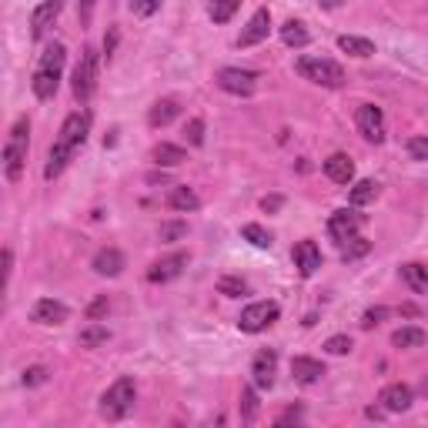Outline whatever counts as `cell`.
<instances>
[{
    "mask_svg": "<svg viewBox=\"0 0 428 428\" xmlns=\"http://www.w3.org/2000/svg\"><path fill=\"white\" fill-rule=\"evenodd\" d=\"M64 60H67L64 44H51V47L44 51L41 64H37V71H34V80H30V87H34V94H37L41 101H47V98H54V94H57V84H60Z\"/></svg>",
    "mask_w": 428,
    "mask_h": 428,
    "instance_id": "6da1fadb",
    "label": "cell"
},
{
    "mask_svg": "<svg viewBox=\"0 0 428 428\" xmlns=\"http://www.w3.org/2000/svg\"><path fill=\"white\" fill-rule=\"evenodd\" d=\"M134 398H137L134 378H117V381L101 395V418H107V422H121L127 412L134 408Z\"/></svg>",
    "mask_w": 428,
    "mask_h": 428,
    "instance_id": "7a4b0ae2",
    "label": "cell"
},
{
    "mask_svg": "<svg viewBox=\"0 0 428 428\" xmlns=\"http://www.w3.org/2000/svg\"><path fill=\"white\" fill-rule=\"evenodd\" d=\"M295 71L311 80V84H322V87H341L345 84V71L335 64V60H325V57H298Z\"/></svg>",
    "mask_w": 428,
    "mask_h": 428,
    "instance_id": "3957f363",
    "label": "cell"
},
{
    "mask_svg": "<svg viewBox=\"0 0 428 428\" xmlns=\"http://www.w3.org/2000/svg\"><path fill=\"white\" fill-rule=\"evenodd\" d=\"M27 117H21L17 124L10 127V141L3 144V168H7V177L10 181H17L21 171H24V161H27Z\"/></svg>",
    "mask_w": 428,
    "mask_h": 428,
    "instance_id": "277c9868",
    "label": "cell"
},
{
    "mask_svg": "<svg viewBox=\"0 0 428 428\" xmlns=\"http://www.w3.org/2000/svg\"><path fill=\"white\" fill-rule=\"evenodd\" d=\"M278 315H281V308H278L275 302H254V304H248V308L241 311L238 328L248 331V335H258V331H264L268 325H275Z\"/></svg>",
    "mask_w": 428,
    "mask_h": 428,
    "instance_id": "5b68a950",
    "label": "cell"
},
{
    "mask_svg": "<svg viewBox=\"0 0 428 428\" xmlns=\"http://www.w3.org/2000/svg\"><path fill=\"white\" fill-rule=\"evenodd\" d=\"M94 80H98V54L87 47L84 57H80V64L74 67V98L80 104L94 94Z\"/></svg>",
    "mask_w": 428,
    "mask_h": 428,
    "instance_id": "8992f818",
    "label": "cell"
},
{
    "mask_svg": "<svg viewBox=\"0 0 428 428\" xmlns=\"http://www.w3.org/2000/svg\"><path fill=\"white\" fill-rule=\"evenodd\" d=\"M218 87L227 91V94H238V98H248L254 94V87H258V74L254 71H241V67H225V71H218Z\"/></svg>",
    "mask_w": 428,
    "mask_h": 428,
    "instance_id": "52a82bcc",
    "label": "cell"
},
{
    "mask_svg": "<svg viewBox=\"0 0 428 428\" xmlns=\"http://www.w3.org/2000/svg\"><path fill=\"white\" fill-rule=\"evenodd\" d=\"M354 121H358V131L365 134V141H372V144H381V141H385V114H381V107L361 104L358 114H354Z\"/></svg>",
    "mask_w": 428,
    "mask_h": 428,
    "instance_id": "ba28073f",
    "label": "cell"
},
{
    "mask_svg": "<svg viewBox=\"0 0 428 428\" xmlns=\"http://www.w3.org/2000/svg\"><path fill=\"white\" fill-rule=\"evenodd\" d=\"M361 225H365V218L354 214V211H348V207H341V211H335V214L328 218V231H331V238H338L341 245H345L348 238H354Z\"/></svg>",
    "mask_w": 428,
    "mask_h": 428,
    "instance_id": "9c48e42d",
    "label": "cell"
},
{
    "mask_svg": "<svg viewBox=\"0 0 428 428\" xmlns=\"http://www.w3.org/2000/svg\"><path fill=\"white\" fill-rule=\"evenodd\" d=\"M87 131H91V114H80V111H77V114H71V117L64 121V127H60V137H57V141L77 151V148L87 141Z\"/></svg>",
    "mask_w": 428,
    "mask_h": 428,
    "instance_id": "30bf717a",
    "label": "cell"
},
{
    "mask_svg": "<svg viewBox=\"0 0 428 428\" xmlns=\"http://www.w3.org/2000/svg\"><path fill=\"white\" fill-rule=\"evenodd\" d=\"M184 264H188V254H184V251L168 254V258H161V261H154V264H151V271H148V281H154V284L174 281V278L184 271Z\"/></svg>",
    "mask_w": 428,
    "mask_h": 428,
    "instance_id": "8fae6325",
    "label": "cell"
},
{
    "mask_svg": "<svg viewBox=\"0 0 428 428\" xmlns=\"http://www.w3.org/2000/svg\"><path fill=\"white\" fill-rule=\"evenodd\" d=\"M268 30H271V14L261 7V10H254V17L248 21V27L241 30L238 47H254V44H261V41L268 37Z\"/></svg>",
    "mask_w": 428,
    "mask_h": 428,
    "instance_id": "7c38bea8",
    "label": "cell"
},
{
    "mask_svg": "<svg viewBox=\"0 0 428 428\" xmlns=\"http://www.w3.org/2000/svg\"><path fill=\"white\" fill-rule=\"evenodd\" d=\"M275 368H278V354L271 352V348H261L251 361L254 385H258V388H271V385H275Z\"/></svg>",
    "mask_w": 428,
    "mask_h": 428,
    "instance_id": "4fadbf2b",
    "label": "cell"
},
{
    "mask_svg": "<svg viewBox=\"0 0 428 428\" xmlns=\"http://www.w3.org/2000/svg\"><path fill=\"white\" fill-rule=\"evenodd\" d=\"M67 304L64 302H54V298H41V302L34 304V311H30V318L37 322V325H64L67 322Z\"/></svg>",
    "mask_w": 428,
    "mask_h": 428,
    "instance_id": "5bb4252c",
    "label": "cell"
},
{
    "mask_svg": "<svg viewBox=\"0 0 428 428\" xmlns=\"http://www.w3.org/2000/svg\"><path fill=\"white\" fill-rule=\"evenodd\" d=\"M412 388L402 385V381H392V385H385L381 388V395H378V402L385 405V412H408L412 408Z\"/></svg>",
    "mask_w": 428,
    "mask_h": 428,
    "instance_id": "9a60e30c",
    "label": "cell"
},
{
    "mask_svg": "<svg viewBox=\"0 0 428 428\" xmlns=\"http://www.w3.org/2000/svg\"><path fill=\"white\" fill-rule=\"evenodd\" d=\"M295 268L302 271V278H311L322 268V248L315 241H298L295 245Z\"/></svg>",
    "mask_w": 428,
    "mask_h": 428,
    "instance_id": "2e32d148",
    "label": "cell"
},
{
    "mask_svg": "<svg viewBox=\"0 0 428 428\" xmlns=\"http://www.w3.org/2000/svg\"><path fill=\"white\" fill-rule=\"evenodd\" d=\"M94 271L101 278H117L124 271V254L117 251V248H101V251L94 254Z\"/></svg>",
    "mask_w": 428,
    "mask_h": 428,
    "instance_id": "e0dca14e",
    "label": "cell"
},
{
    "mask_svg": "<svg viewBox=\"0 0 428 428\" xmlns=\"http://www.w3.org/2000/svg\"><path fill=\"white\" fill-rule=\"evenodd\" d=\"M291 375L298 378L302 385H315L318 378L325 375V365H322L318 358H308V354H298V358H291Z\"/></svg>",
    "mask_w": 428,
    "mask_h": 428,
    "instance_id": "ac0fdd59",
    "label": "cell"
},
{
    "mask_svg": "<svg viewBox=\"0 0 428 428\" xmlns=\"http://www.w3.org/2000/svg\"><path fill=\"white\" fill-rule=\"evenodd\" d=\"M325 174L335 181V184H348L354 177V164L348 154H331L325 161Z\"/></svg>",
    "mask_w": 428,
    "mask_h": 428,
    "instance_id": "d6986e66",
    "label": "cell"
},
{
    "mask_svg": "<svg viewBox=\"0 0 428 428\" xmlns=\"http://www.w3.org/2000/svg\"><path fill=\"white\" fill-rule=\"evenodd\" d=\"M60 7H64V0H44V3L30 14V34H34V37H41V34H44V27H47L54 17L60 14Z\"/></svg>",
    "mask_w": 428,
    "mask_h": 428,
    "instance_id": "ffe728a7",
    "label": "cell"
},
{
    "mask_svg": "<svg viewBox=\"0 0 428 428\" xmlns=\"http://www.w3.org/2000/svg\"><path fill=\"white\" fill-rule=\"evenodd\" d=\"M71 157H74V148H67V144H60V141H57V144L51 148L47 168H44V177H47V181H54V177L67 168V161H71Z\"/></svg>",
    "mask_w": 428,
    "mask_h": 428,
    "instance_id": "44dd1931",
    "label": "cell"
},
{
    "mask_svg": "<svg viewBox=\"0 0 428 428\" xmlns=\"http://www.w3.org/2000/svg\"><path fill=\"white\" fill-rule=\"evenodd\" d=\"M151 157L161 164V168H177V164H184L188 161V154L184 148H177V144H168V141H161L157 148L151 151Z\"/></svg>",
    "mask_w": 428,
    "mask_h": 428,
    "instance_id": "7402d4cb",
    "label": "cell"
},
{
    "mask_svg": "<svg viewBox=\"0 0 428 428\" xmlns=\"http://www.w3.org/2000/svg\"><path fill=\"white\" fill-rule=\"evenodd\" d=\"M402 278H405V284H408L412 291H428V268L425 264H418V261L402 264Z\"/></svg>",
    "mask_w": 428,
    "mask_h": 428,
    "instance_id": "603a6c76",
    "label": "cell"
},
{
    "mask_svg": "<svg viewBox=\"0 0 428 428\" xmlns=\"http://www.w3.org/2000/svg\"><path fill=\"white\" fill-rule=\"evenodd\" d=\"M338 47L345 54H352V57H372V54H375V44H372L368 37H352V34L338 37Z\"/></svg>",
    "mask_w": 428,
    "mask_h": 428,
    "instance_id": "cb8c5ba5",
    "label": "cell"
},
{
    "mask_svg": "<svg viewBox=\"0 0 428 428\" xmlns=\"http://www.w3.org/2000/svg\"><path fill=\"white\" fill-rule=\"evenodd\" d=\"M177 117V104L174 101H157L148 114V124L151 127H168Z\"/></svg>",
    "mask_w": 428,
    "mask_h": 428,
    "instance_id": "d4e9b609",
    "label": "cell"
},
{
    "mask_svg": "<svg viewBox=\"0 0 428 428\" xmlns=\"http://www.w3.org/2000/svg\"><path fill=\"white\" fill-rule=\"evenodd\" d=\"M168 201H171V207H174V211H184V214H188V211H198V207H201V198H198V194H194L191 188H174Z\"/></svg>",
    "mask_w": 428,
    "mask_h": 428,
    "instance_id": "484cf974",
    "label": "cell"
},
{
    "mask_svg": "<svg viewBox=\"0 0 428 428\" xmlns=\"http://www.w3.org/2000/svg\"><path fill=\"white\" fill-rule=\"evenodd\" d=\"M281 41H284L288 47H304V44L311 41V34L304 30L302 21H288V24L281 27Z\"/></svg>",
    "mask_w": 428,
    "mask_h": 428,
    "instance_id": "4316f807",
    "label": "cell"
},
{
    "mask_svg": "<svg viewBox=\"0 0 428 428\" xmlns=\"http://www.w3.org/2000/svg\"><path fill=\"white\" fill-rule=\"evenodd\" d=\"M392 345L395 348H418V345H425V331L422 328H398L392 335Z\"/></svg>",
    "mask_w": 428,
    "mask_h": 428,
    "instance_id": "83f0119b",
    "label": "cell"
},
{
    "mask_svg": "<svg viewBox=\"0 0 428 428\" xmlns=\"http://www.w3.org/2000/svg\"><path fill=\"white\" fill-rule=\"evenodd\" d=\"M107 338H111V331H107L104 325H98V322H91V325L77 335V341H80L84 348H98V345H104Z\"/></svg>",
    "mask_w": 428,
    "mask_h": 428,
    "instance_id": "f1b7e54d",
    "label": "cell"
},
{
    "mask_svg": "<svg viewBox=\"0 0 428 428\" xmlns=\"http://www.w3.org/2000/svg\"><path fill=\"white\" fill-rule=\"evenodd\" d=\"M238 7H241V0H214V3L207 7V14H211L214 24H227V21L238 14Z\"/></svg>",
    "mask_w": 428,
    "mask_h": 428,
    "instance_id": "f546056e",
    "label": "cell"
},
{
    "mask_svg": "<svg viewBox=\"0 0 428 428\" xmlns=\"http://www.w3.org/2000/svg\"><path fill=\"white\" fill-rule=\"evenodd\" d=\"M378 198V184L375 181H358L352 188V194H348V201L354 204V207H361V204H372Z\"/></svg>",
    "mask_w": 428,
    "mask_h": 428,
    "instance_id": "4dcf8cb0",
    "label": "cell"
},
{
    "mask_svg": "<svg viewBox=\"0 0 428 428\" xmlns=\"http://www.w3.org/2000/svg\"><path fill=\"white\" fill-rule=\"evenodd\" d=\"M241 238L251 241L254 248H271V234H268L261 225H245L241 227Z\"/></svg>",
    "mask_w": 428,
    "mask_h": 428,
    "instance_id": "1f68e13d",
    "label": "cell"
},
{
    "mask_svg": "<svg viewBox=\"0 0 428 428\" xmlns=\"http://www.w3.org/2000/svg\"><path fill=\"white\" fill-rule=\"evenodd\" d=\"M372 251V241H365V238H358V234H354V238H348V241H345V261H354V258H365V254Z\"/></svg>",
    "mask_w": 428,
    "mask_h": 428,
    "instance_id": "d6a6232c",
    "label": "cell"
},
{
    "mask_svg": "<svg viewBox=\"0 0 428 428\" xmlns=\"http://www.w3.org/2000/svg\"><path fill=\"white\" fill-rule=\"evenodd\" d=\"M258 418V392L245 388L241 392V422H254Z\"/></svg>",
    "mask_w": 428,
    "mask_h": 428,
    "instance_id": "836d02e7",
    "label": "cell"
},
{
    "mask_svg": "<svg viewBox=\"0 0 428 428\" xmlns=\"http://www.w3.org/2000/svg\"><path fill=\"white\" fill-rule=\"evenodd\" d=\"M218 291L227 295V298H241V295L248 291V284H245L241 278H221V281H218Z\"/></svg>",
    "mask_w": 428,
    "mask_h": 428,
    "instance_id": "e575fe53",
    "label": "cell"
},
{
    "mask_svg": "<svg viewBox=\"0 0 428 428\" xmlns=\"http://www.w3.org/2000/svg\"><path fill=\"white\" fill-rule=\"evenodd\" d=\"M184 137H188V144L201 148V144H204V121H201V117H191V121L184 124Z\"/></svg>",
    "mask_w": 428,
    "mask_h": 428,
    "instance_id": "d590c367",
    "label": "cell"
},
{
    "mask_svg": "<svg viewBox=\"0 0 428 428\" xmlns=\"http://www.w3.org/2000/svg\"><path fill=\"white\" fill-rule=\"evenodd\" d=\"M352 348H354V345H352V338H348V335H331V338L325 341V352L328 354H348Z\"/></svg>",
    "mask_w": 428,
    "mask_h": 428,
    "instance_id": "8d00e7d4",
    "label": "cell"
},
{
    "mask_svg": "<svg viewBox=\"0 0 428 428\" xmlns=\"http://www.w3.org/2000/svg\"><path fill=\"white\" fill-rule=\"evenodd\" d=\"M107 311H111V302H107V295H101V298H94V302L87 304V322H101V318H107Z\"/></svg>",
    "mask_w": 428,
    "mask_h": 428,
    "instance_id": "74e56055",
    "label": "cell"
},
{
    "mask_svg": "<svg viewBox=\"0 0 428 428\" xmlns=\"http://www.w3.org/2000/svg\"><path fill=\"white\" fill-rule=\"evenodd\" d=\"M188 234V225L184 221H168V225H161V241H177V238H184Z\"/></svg>",
    "mask_w": 428,
    "mask_h": 428,
    "instance_id": "f35d334b",
    "label": "cell"
},
{
    "mask_svg": "<svg viewBox=\"0 0 428 428\" xmlns=\"http://www.w3.org/2000/svg\"><path fill=\"white\" fill-rule=\"evenodd\" d=\"M388 315H392V311H388V308H368V311H365V315H361V328H365V331H368V328L381 325V322H385V318H388Z\"/></svg>",
    "mask_w": 428,
    "mask_h": 428,
    "instance_id": "ab89813d",
    "label": "cell"
},
{
    "mask_svg": "<svg viewBox=\"0 0 428 428\" xmlns=\"http://www.w3.org/2000/svg\"><path fill=\"white\" fill-rule=\"evenodd\" d=\"M131 10L137 14V17H151L161 10V0H131Z\"/></svg>",
    "mask_w": 428,
    "mask_h": 428,
    "instance_id": "60d3db41",
    "label": "cell"
},
{
    "mask_svg": "<svg viewBox=\"0 0 428 428\" xmlns=\"http://www.w3.org/2000/svg\"><path fill=\"white\" fill-rule=\"evenodd\" d=\"M44 381H47V368H44V365H34V368H27L24 372L27 388H37V385H44Z\"/></svg>",
    "mask_w": 428,
    "mask_h": 428,
    "instance_id": "b9f144b4",
    "label": "cell"
},
{
    "mask_svg": "<svg viewBox=\"0 0 428 428\" xmlns=\"http://www.w3.org/2000/svg\"><path fill=\"white\" fill-rule=\"evenodd\" d=\"M408 154L415 161H428V137H408Z\"/></svg>",
    "mask_w": 428,
    "mask_h": 428,
    "instance_id": "7bdbcfd3",
    "label": "cell"
},
{
    "mask_svg": "<svg viewBox=\"0 0 428 428\" xmlns=\"http://www.w3.org/2000/svg\"><path fill=\"white\" fill-rule=\"evenodd\" d=\"M281 204H284L281 194H268V198H261V211H264V214H275V211H281Z\"/></svg>",
    "mask_w": 428,
    "mask_h": 428,
    "instance_id": "ee69618b",
    "label": "cell"
},
{
    "mask_svg": "<svg viewBox=\"0 0 428 428\" xmlns=\"http://www.w3.org/2000/svg\"><path fill=\"white\" fill-rule=\"evenodd\" d=\"M94 3H98V0H80V24H91V17H94Z\"/></svg>",
    "mask_w": 428,
    "mask_h": 428,
    "instance_id": "f6af8a7d",
    "label": "cell"
},
{
    "mask_svg": "<svg viewBox=\"0 0 428 428\" xmlns=\"http://www.w3.org/2000/svg\"><path fill=\"white\" fill-rule=\"evenodd\" d=\"M298 418H302V408H288V412L278 415V425H284V422H298Z\"/></svg>",
    "mask_w": 428,
    "mask_h": 428,
    "instance_id": "bcb514c9",
    "label": "cell"
},
{
    "mask_svg": "<svg viewBox=\"0 0 428 428\" xmlns=\"http://www.w3.org/2000/svg\"><path fill=\"white\" fill-rule=\"evenodd\" d=\"M114 47H117V30H111V34H107V41H104V54L111 57V54H114Z\"/></svg>",
    "mask_w": 428,
    "mask_h": 428,
    "instance_id": "7dc6e473",
    "label": "cell"
},
{
    "mask_svg": "<svg viewBox=\"0 0 428 428\" xmlns=\"http://www.w3.org/2000/svg\"><path fill=\"white\" fill-rule=\"evenodd\" d=\"M3 275H7V278L14 275V254H10V251H3Z\"/></svg>",
    "mask_w": 428,
    "mask_h": 428,
    "instance_id": "c3c4849f",
    "label": "cell"
},
{
    "mask_svg": "<svg viewBox=\"0 0 428 428\" xmlns=\"http://www.w3.org/2000/svg\"><path fill=\"white\" fill-rule=\"evenodd\" d=\"M365 415H368V418H375V422H381V418H385V405H381V408H368Z\"/></svg>",
    "mask_w": 428,
    "mask_h": 428,
    "instance_id": "681fc988",
    "label": "cell"
},
{
    "mask_svg": "<svg viewBox=\"0 0 428 428\" xmlns=\"http://www.w3.org/2000/svg\"><path fill=\"white\" fill-rule=\"evenodd\" d=\"M318 3H322V7H325V10H338V7H341V3H345V0H318Z\"/></svg>",
    "mask_w": 428,
    "mask_h": 428,
    "instance_id": "f907efd6",
    "label": "cell"
},
{
    "mask_svg": "<svg viewBox=\"0 0 428 428\" xmlns=\"http://www.w3.org/2000/svg\"><path fill=\"white\" fill-rule=\"evenodd\" d=\"M418 392H422V395H425V398H428V375L422 378V385H418Z\"/></svg>",
    "mask_w": 428,
    "mask_h": 428,
    "instance_id": "816d5d0a",
    "label": "cell"
}]
</instances>
